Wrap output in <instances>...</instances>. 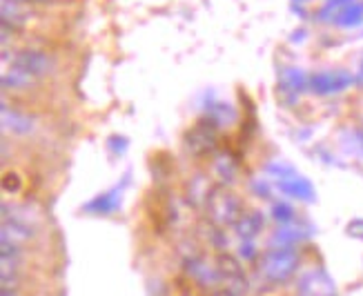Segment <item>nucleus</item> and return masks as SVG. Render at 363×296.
I'll list each match as a JSON object with an SVG mask.
<instances>
[{
  "label": "nucleus",
  "instance_id": "obj_17",
  "mask_svg": "<svg viewBox=\"0 0 363 296\" xmlns=\"http://www.w3.org/2000/svg\"><path fill=\"white\" fill-rule=\"evenodd\" d=\"M265 227V218L261 212H250V214H243L241 221L234 225L236 234H239L241 241H255L259 234L263 232Z\"/></svg>",
  "mask_w": 363,
  "mask_h": 296
},
{
  "label": "nucleus",
  "instance_id": "obj_10",
  "mask_svg": "<svg viewBox=\"0 0 363 296\" xmlns=\"http://www.w3.org/2000/svg\"><path fill=\"white\" fill-rule=\"evenodd\" d=\"M0 23L5 31H18L29 23V7L25 0H3L0 3Z\"/></svg>",
  "mask_w": 363,
  "mask_h": 296
},
{
  "label": "nucleus",
  "instance_id": "obj_6",
  "mask_svg": "<svg viewBox=\"0 0 363 296\" xmlns=\"http://www.w3.org/2000/svg\"><path fill=\"white\" fill-rule=\"evenodd\" d=\"M296 296H339V294H337V285H335L333 276H330L325 270L317 268V270L306 272L301 278H298Z\"/></svg>",
  "mask_w": 363,
  "mask_h": 296
},
{
  "label": "nucleus",
  "instance_id": "obj_8",
  "mask_svg": "<svg viewBox=\"0 0 363 296\" xmlns=\"http://www.w3.org/2000/svg\"><path fill=\"white\" fill-rule=\"evenodd\" d=\"M274 183H277V190L281 194L290 196V198L303 200V203H314V200H317V190H314V185L306 176L298 174L296 169H292L290 174H286V176L277 178Z\"/></svg>",
  "mask_w": 363,
  "mask_h": 296
},
{
  "label": "nucleus",
  "instance_id": "obj_20",
  "mask_svg": "<svg viewBox=\"0 0 363 296\" xmlns=\"http://www.w3.org/2000/svg\"><path fill=\"white\" fill-rule=\"evenodd\" d=\"M294 214H296L294 207L288 205V203H274V205H272V218H274L277 223H281V225L296 221V216H294Z\"/></svg>",
  "mask_w": 363,
  "mask_h": 296
},
{
  "label": "nucleus",
  "instance_id": "obj_15",
  "mask_svg": "<svg viewBox=\"0 0 363 296\" xmlns=\"http://www.w3.org/2000/svg\"><path fill=\"white\" fill-rule=\"evenodd\" d=\"M0 237H3V241L21 247L34 239V225L13 221V218H3V234Z\"/></svg>",
  "mask_w": 363,
  "mask_h": 296
},
{
  "label": "nucleus",
  "instance_id": "obj_29",
  "mask_svg": "<svg viewBox=\"0 0 363 296\" xmlns=\"http://www.w3.org/2000/svg\"><path fill=\"white\" fill-rule=\"evenodd\" d=\"M25 3H45V0H25Z\"/></svg>",
  "mask_w": 363,
  "mask_h": 296
},
{
  "label": "nucleus",
  "instance_id": "obj_24",
  "mask_svg": "<svg viewBox=\"0 0 363 296\" xmlns=\"http://www.w3.org/2000/svg\"><path fill=\"white\" fill-rule=\"evenodd\" d=\"M3 187H5V192H18L21 190V178L16 174H7L5 181H3Z\"/></svg>",
  "mask_w": 363,
  "mask_h": 296
},
{
  "label": "nucleus",
  "instance_id": "obj_22",
  "mask_svg": "<svg viewBox=\"0 0 363 296\" xmlns=\"http://www.w3.org/2000/svg\"><path fill=\"white\" fill-rule=\"evenodd\" d=\"M107 147H109V152H112L114 156H123L125 152H128L130 143H128V138H125V136H109Z\"/></svg>",
  "mask_w": 363,
  "mask_h": 296
},
{
  "label": "nucleus",
  "instance_id": "obj_30",
  "mask_svg": "<svg viewBox=\"0 0 363 296\" xmlns=\"http://www.w3.org/2000/svg\"><path fill=\"white\" fill-rule=\"evenodd\" d=\"M296 3H308V0H296Z\"/></svg>",
  "mask_w": 363,
  "mask_h": 296
},
{
  "label": "nucleus",
  "instance_id": "obj_26",
  "mask_svg": "<svg viewBox=\"0 0 363 296\" xmlns=\"http://www.w3.org/2000/svg\"><path fill=\"white\" fill-rule=\"evenodd\" d=\"M212 296H236V294H232L230 290H225V288H223V290H218V292H214Z\"/></svg>",
  "mask_w": 363,
  "mask_h": 296
},
{
  "label": "nucleus",
  "instance_id": "obj_21",
  "mask_svg": "<svg viewBox=\"0 0 363 296\" xmlns=\"http://www.w3.org/2000/svg\"><path fill=\"white\" fill-rule=\"evenodd\" d=\"M216 174L220 176V181H232L234 178V174H236V165H234V161L230 159V156H218L216 159Z\"/></svg>",
  "mask_w": 363,
  "mask_h": 296
},
{
  "label": "nucleus",
  "instance_id": "obj_18",
  "mask_svg": "<svg viewBox=\"0 0 363 296\" xmlns=\"http://www.w3.org/2000/svg\"><path fill=\"white\" fill-rule=\"evenodd\" d=\"M341 29H354L363 25V0H352L345 7H341L333 21Z\"/></svg>",
  "mask_w": 363,
  "mask_h": 296
},
{
  "label": "nucleus",
  "instance_id": "obj_11",
  "mask_svg": "<svg viewBox=\"0 0 363 296\" xmlns=\"http://www.w3.org/2000/svg\"><path fill=\"white\" fill-rule=\"evenodd\" d=\"M312 234H314L312 225L296 223V221L286 223L272 234V247H296L298 243L308 241Z\"/></svg>",
  "mask_w": 363,
  "mask_h": 296
},
{
  "label": "nucleus",
  "instance_id": "obj_3",
  "mask_svg": "<svg viewBox=\"0 0 363 296\" xmlns=\"http://www.w3.org/2000/svg\"><path fill=\"white\" fill-rule=\"evenodd\" d=\"M357 83V76L345 69H323L310 76V91L317 96H335Z\"/></svg>",
  "mask_w": 363,
  "mask_h": 296
},
{
  "label": "nucleus",
  "instance_id": "obj_1",
  "mask_svg": "<svg viewBox=\"0 0 363 296\" xmlns=\"http://www.w3.org/2000/svg\"><path fill=\"white\" fill-rule=\"evenodd\" d=\"M301 263V254L296 247H272L263 254L259 263V274L270 285H281L294 276Z\"/></svg>",
  "mask_w": 363,
  "mask_h": 296
},
{
  "label": "nucleus",
  "instance_id": "obj_23",
  "mask_svg": "<svg viewBox=\"0 0 363 296\" xmlns=\"http://www.w3.org/2000/svg\"><path fill=\"white\" fill-rule=\"evenodd\" d=\"M241 258H245V261H255L257 258V249H255V243L252 241H243L241 243Z\"/></svg>",
  "mask_w": 363,
  "mask_h": 296
},
{
  "label": "nucleus",
  "instance_id": "obj_2",
  "mask_svg": "<svg viewBox=\"0 0 363 296\" xmlns=\"http://www.w3.org/2000/svg\"><path fill=\"white\" fill-rule=\"evenodd\" d=\"M205 210H208V216L210 221L218 227H234L236 223L241 221V216L245 214L243 212V205L241 200L236 198L225 185H216L210 190L208 198H205Z\"/></svg>",
  "mask_w": 363,
  "mask_h": 296
},
{
  "label": "nucleus",
  "instance_id": "obj_4",
  "mask_svg": "<svg viewBox=\"0 0 363 296\" xmlns=\"http://www.w3.org/2000/svg\"><path fill=\"white\" fill-rule=\"evenodd\" d=\"M216 268L220 274V285H225V290H230L236 296H243L250 292V283L245 276V268L230 254H220L216 261Z\"/></svg>",
  "mask_w": 363,
  "mask_h": 296
},
{
  "label": "nucleus",
  "instance_id": "obj_25",
  "mask_svg": "<svg viewBox=\"0 0 363 296\" xmlns=\"http://www.w3.org/2000/svg\"><path fill=\"white\" fill-rule=\"evenodd\" d=\"M348 234L350 237H363V218H359V221L348 225Z\"/></svg>",
  "mask_w": 363,
  "mask_h": 296
},
{
  "label": "nucleus",
  "instance_id": "obj_19",
  "mask_svg": "<svg viewBox=\"0 0 363 296\" xmlns=\"http://www.w3.org/2000/svg\"><path fill=\"white\" fill-rule=\"evenodd\" d=\"M36 83V78H31L29 74L21 72V69H16L9 65V69L3 74V89H25L29 85H34Z\"/></svg>",
  "mask_w": 363,
  "mask_h": 296
},
{
  "label": "nucleus",
  "instance_id": "obj_9",
  "mask_svg": "<svg viewBox=\"0 0 363 296\" xmlns=\"http://www.w3.org/2000/svg\"><path fill=\"white\" fill-rule=\"evenodd\" d=\"M128 178H125V183L121 185H114L112 190H107L99 196H94L89 203H85L83 205V212L85 214H94V216H109V214H114L118 207H121V203H123V192H125V187H128Z\"/></svg>",
  "mask_w": 363,
  "mask_h": 296
},
{
  "label": "nucleus",
  "instance_id": "obj_28",
  "mask_svg": "<svg viewBox=\"0 0 363 296\" xmlns=\"http://www.w3.org/2000/svg\"><path fill=\"white\" fill-rule=\"evenodd\" d=\"M0 296H16L13 292H7V290H3V294H0Z\"/></svg>",
  "mask_w": 363,
  "mask_h": 296
},
{
  "label": "nucleus",
  "instance_id": "obj_31",
  "mask_svg": "<svg viewBox=\"0 0 363 296\" xmlns=\"http://www.w3.org/2000/svg\"><path fill=\"white\" fill-rule=\"evenodd\" d=\"M361 143H363V134H361Z\"/></svg>",
  "mask_w": 363,
  "mask_h": 296
},
{
  "label": "nucleus",
  "instance_id": "obj_14",
  "mask_svg": "<svg viewBox=\"0 0 363 296\" xmlns=\"http://www.w3.org/2000/svg\"><path fill=\"white\" fill-rule=\"evenodd\" d=\"M3 127H5V132L25 136L29 132H34V118L18 112V109H11L7 103H3Z\"/></svg>",
  "mask_w": 363,
  "mask_h": 296
},
{
  "label": "nucleus",
  "instance_id": "obj_12",
  "mask_svg": "<svg viewBox=\"0 0 363 296\" xmlns=\"http://www.w3.org/2000/svg\"><path fill=\"white\" fill-rule=\"evenodd\" d=\"M279 87L288 98H298L306 89H310V76L298 67H286L281 72Z\"/></svg>",
  "mask_w": 363,
  "mask_h": 296
},
{
  "label": "nucleus",
  "instance_id": "obj_7",
  "mask_svg": "<svg viewBox=\"0 0 363 296\" xmlns=\"http://www.w3.org/2000/svg\"><path fill=\"white\" fill-rule=\"evenodd\" d=\"M216 132H218V127H214L210 120L203 118L185 134V147L194 156L210 154L216 147Z\"/></svg>",
  "mask_w": 363,
  "mask_h": 296
},
{
  "label": "nucleus",
  "instance_id": "obj_27",
  "mask_svg": "<svg viewBox=\"0 0 363 296\" xmlns=\"http://www.w3.org/2000/svg\"><path fill=\"white\" fill-rule=\"evenodd\" d=\"M359 81H363V58H361V67H359Z\"/></svg>",
  "mask_w": 363,
  "mask_h": 296
},
{
  "label": "nucleus",
  "instance_id": "obj_5",
  "mask_svg": "<svg viewBox=\"0 0 363 296\" xmlns=\"http://www.w3.org/2000/svg\"><path fill=\"white\" fill-rule=\"evenodd\" d=\"M11 67L21 69L25 74H29L31 78H43L54 69V60L47 52L40 50H23L11 58Z\"/></svg>",
  "mask_w": 363,
  "mask_h": 296
},
{
  "label": "nucleus",
  "instance_id": "obj_13",
  "mask_svg": "<svg viewBox=\"0 0 363 296\" xmlns=\"http://www.w3.org/2000/svg\"><path fill=\"white\" fill-rule=\"evenodd\" d=\"M185 270L187 274L192 276L199 285L203 288H214L220 283V274H218V268H212V265L201 258V256H194V258H187L185 261Z\"/></svg>",
  "mask_w": 363,
  "mask_h": 296
},
{
  "label": "nucleus",
  "instance_id": "obj_16",
  "mask_svg": "<svg viewBox=\"0 0 363 296\" xmlns=\"http://www.w3.org/2000/svg\"><path fill=\"white\" fill-rule=\"evenodd\" d=\"M205 120H210L214 127H230L236 120H239V114H236V109L228 103H212L205 109Z\"/></svg>",
  "mask_w": 363,
  "mask_h": 296
}]
</instances>
